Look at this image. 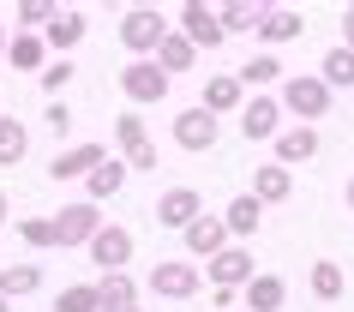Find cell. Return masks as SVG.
Listing matches in <instances>:
<instances>
[{"instance_id": "cell-1", "label": "cell", "mask_w": 354, "mask_h": 312, "mask_svg": "<svg viewBox=\"0 0 354 312\" xmlns=\"http://www.w3.org/2000/svg\"><path fill=\"white\" fill-rule=\"evenodd\" d=\"M277 96H282V109L295 114V127H313L318 114H330V96H336V91H330L318 73H288Z\"/></svg>"}, {"instance_id": "cell-2", "label": "cell", "mask_w": 354, "mask_h": 312, "mask_svg": "<svg viewBox=\"0 0 354 312\" xmlns=\"http://www.w3.org/2000/svg\"><path fill=\"white\" fill-rule=\"evenodd\" d=\"M168 30H174V24H168L156 6H132V12H120V42L132 48V60H156V48L168 42Z\"/></svg>"}, {"instance_id": "cell-3", "label": "cell", "mask_w": 354, "mask_h": 312, "mask_svg": "<svg viewBox=\"0 0 354 312\" xmlns=\"http://www.w3.org/2000/svg\"><path fill=\"white\" fill-rule=\"evenodd\" d=\"M145 288L156 294V300H192V294L205 288V276H198V264H187V258H162V264L145 276Z\"/></svg>"}, {"instance_id": "cell-4", "label": "cell", "mask_w": 354, "mask_h": 312, "mask_svg": "<svg viewBox=\"0 0 354 312\" xmlns=\"http://www.w3.org/2000/svg\"><path fill=\"white\" fill-rule=\"evenodd\" d=\"M168 84H174V78H168L156 60H127V66H120V91H127V102H138V109H156L168 96Z\"/></svg>"}, {"instance_id": "cell-5", "label": "cell", "mask_w": 354, "mask_h": 312, "mask_svg": "<svg viewBox=\"0 0 354 312\" xmlns=\"http://www.w3.org/2000/svg\"><path fill=\"white\" fill-rule=\"evenodd\" d=\"M282 114H288V109H282V96H252V102L241 109V138H246V145H264V138L277 145L282 132H288V127H282Z\"/></svg>"}, {"instance_id": "cell-6", "label": "cell", "mask_w": 354, "mask_h": 312, "mask_svg": "<svg viewBox=\"0 0 354 312\" xmlns=\"http://www.w3.org/2000/svg\"><path fill=\"white\" fill-rule=\"evenodd\" d=\"M180 37L192 42V48H223L228 42V30H223V19H216V6H205V0H187L180 6Z\"/></svg>"}, {"instance_id": "cell-7", "label": "cell", "mask_w": 354, "mask_h": 312, "mask_svg": "<svg viewBox=\"0 0 354 312\" xmlns=\"http://www.w3.org/2000/svg\"><path fill=\"white\" fill-rule=\"evenodd\" d=\"M216 138H223V120H216L205 102H198V109H187V114H174V145H180V150H192V156H198V150H216Z\"/></svg>"}, {"instance_id": "cell-8", "label": "cell", "mask_w": 354, "mask_h": 312, "mask_svg": "<svg viewBox=\"0 0 354 312\" xmlns=\"http://www.w3.org/2000/svg\"><path fill=\"white\" fill-rule=\"evenodd\" d=\"M55 235H60V246H91V240L102 235V210H96L91 199H78V204H60V217H55Z\"/></svg>"}, {"instance_id": "cell-9", "label": "cell", "mask_w": 354, "mask_h": 312, "mask_svg": "<svg viewBox=\"0 0 354 312\" xmlns=\"http://www.w3.org/2000/svg\"><path fill=\"white\" fill-rule=\"evenodd\" d=\"M84 253H91V264L102 276H114V270H127V264H132V235L120 228V222H102V235H96Z\"/></svg>"}, {"instance_id": "cell-10", "label": "cell", "mask_w": 354, "mask_h": 312, "mask_svg": "<svg viewBox=\"0 0 354 312\" xmlns=\"http://www.w3.org/2000/svg\"><path fill=\"white\" fill-rule=\"evenodd\" d=\"M198 217H205V199H198V186H168L162 199H156V222H162V228H180V235H187Z\"/></svg>"}, {"instance_id": "cell-11", "label": "cell", "mask_w": 354, "mask_h": 312, "mask_svg": "<svg viewBox=\"0 0 354 312\" xmlns=\"http://www.w3.org/2000/svg\"><path fill=\"white\" fill-rule=\"evenodd\" d=\"M205 276H210V288H234V294H246V282H252V253L246 246H228L223 258H210L205 264Z\"/></svg>"}, {"instance_id": "cell-12", "label": "cell", "mask_w": 354, "mask_h": 312, "mask_svg": "<svg viewBox=\"0 0 354 312\" xmlns=\"http://www.w3.org/2000/svg\"><path fill=\"white\" fill-rule=\"evenodd\" d=\"M180 240H187V258H205V264H210V258H223V253H228V240H234V235H228V222H223V217H198Z\"/></svg>"}, {"instance_id": "cell-13", "label": "cell", "mask_w": 354, "mask_h": 312, "mask_svg": "<svg viewBox=\"0 0 354 312\" xmlns=\"http://www.w3.org/2000/svg\"><path fill=\"white\" fill-rule=\"evenodd\" d=\"M102 163H109L102 145H73V150H60L55 163H48V181H91Z\"/></svg>"}, {"instance_id": "cell-14", "label": "cell", "mask_w": 354, "mask_h": 312, "mask_svg": "<svg viewBox=\"0 0 354 312\" xmlns=\"http://www.w3.org/2000/svg\"><path fill=\"white\" fill-rule=\"evenodd\" d=\"M205 109H210V114H241V109H246V84H241V73H216V78H205Z\"/></svg>"}, {"instance_id": "cell-15", "label": "cell", "mask_w": 354, "mask_h": 312, "mask_svg": "<svg viewBox=\"0 0 354 312\" xmlns=\"http://www.w3.org/2000/svg\"><path fill=\"white\" fill-rule=\"evenodd\" d=\"M241 300H246L252 312H282V306H288V282H282L277 270H259L252 282H246V294H241Z\"/></svg>"}, {"instance_id": "cell-16", "label": "cell", "mask_w": 354, "mask_h": 312, "mask_svg": "<svg viewBox=\"0 0 354 312\" xmlns=\"http://www.w3.org/2000/svg\"><path fill=\"white\" fill-rule=\"evenodd\" d=\"M84 30H91V24H84V12H73V6H66V12H60L55 24H48V30H42V42H48V48H55L60 60L73 55L78 42H84Z\"/></svg>"}, {"instance_id": "cell-17", "label": "cell", "mask_w": 354, "mask_h": 312, "mask_svg": "<svg viewBox=\"0 0 354 312\" xmlns=\"http://www.w3.org/2000/svg\"><path fill=\"white\" fill-rule=\"evenodd\" d=\"M288 192H295V174H288L282 163H259V174H252V199H259V204H282Z\"/></svg>"}, {"instance_id": "cell-18", "label": "cell", "mask_w": 354, "mask_h": 312, "mask_svg": "<svg viewBox=\"0 0 354 312\" xmlns=\"http://www.w3.org/2000/svg\"><path fill=\"white\" fill-rule=\"evenodd\" d=\"M318 156V127H288L277 138V163L282 168H295V163H313Z\"/></svg>"}, {"instance_id": "cell-19", "label": "cell", "mask_w": 354, "mask_h": 312, "mask_svg": "<svg viewBox=\"0 0 354 312\" xmlns=\"http://www.w3.org/2000/svg\"><path fill=\"white\" fill-rule=\"evenodd\" d=\"M264 12H270V6H259V0H228V6H216V19H223V30H228V37L264 30Z\"/></svg>"}, {"instance_id": "cell-20", "label": "cell", "mask_w": 354, "mask_h": 312, "mask_svg": "<svg viewBox=\"0 0 354 312\" xmlns=\"http://www.w3.org/2000/svg\"><path fill=\"white\" fill-rule=\"evenodd\" d=\"M300 30H306V19H300L295 6H270V12H264V48H282V42H295Z\"/></svg>"}, {"instance_id": "cell-21", "label": "cell", "mask_w": 354, "mask_h": 312, "mask_svg": "<svg viewBox=\"0 0 354 312\" xmlns=\"http://www.w3.org/2000/svg\"><path fill=\"white\" fill-rule=\"evenodd\" d=\"M42 288V264L19 258V264H0V294L6 300H19V294H37Z\"/></svg>"}, {"instance_id": "cell-22", "label": "cell", "mask_w": 354, "mask_h": 312, "mask_svg": "<svg viewBox=\"0 0 354 312\" xmlns=\"http://www.w3.org/2000/svg\"><path fill=\"white\" fill-rule=\"evenodd\" d=\"M223 222H228V235L234 240H246V235H259V222H264V204L252 199V192H241V199L223 210Z\"/></svg>"}, {"instance_id": "cell-23", "label": "cell", "mask_w": 354, "mask_h": 312, "mask_svg": "<svg viewBox=\"0 0 354 312\" xmlns=\"http://www.w3.org/2000/svg\"><path fill=\"white\" fill-rule=\"evenodd\" d=\"M96 294H102V312H132V306H138V282H132L127 270L102 276V282H96Z\"/></svg>"}, {"instance_id": "cell-24", "label": "cell", "mask_w": 354, "mask_h": 312, "mask_svg": "<svg viewBox=\"0 0 354 312\" xmlns=\"http://www.w3.org/2000/svg\"><path fill=\"white\" fill-rule=\"evenodd\" d=\"M156 66H162L168 78H174V73H192V66H198V48H192L180 30H168V42L156 48Z\"/></svg>"}, {"instance_id": "cell-25", "label": "cell", "mask_w": 354, "mask_h": 312, "mask_svg": "<svg viewBox=\"0 0 354 312\" xmlns=\"http://www.w3.org/2000/svg\"><path fill=\"white\" fill-rule=\"evenodd\" d=\"M120 186H127V156H120V163L109 156V163H102V168L91 174V181H84V199H91V204H102V199H114Z\"/></svg>"}, {"instance_id": "cell-26", "label": "cell", "mask_w": 354, "mask_h": 312, "mask_svg": "<svg viewBox=\"0 0 354 312\" xmlns=\"http://www.w3.org/2000/svg\"><path fill=\"white\" fill-rule=\"evenodd\" d=\"M24 150H30V132H24L19 114H0V168L24 163Z\"/></svg>"}, {"instance_id": "cell-27", "label": "cell", "mask_w": 354, "mask_h": 312, "mask_svg": "<svg viewBox=\"0 0 354 312\" xmlns=\"http://www.w3.org/2000/svg\"><path fill=\"white\" fill-rule=\"evenodd\" d=\"M42 55H48V42L37 37V30H12V66H19V73H42Z\"/></svg>"}, {"instance_id": "cell-28", "label": "cell", "mask_w": 354, "mask_h": 312, "mask_svg": "<svg viewBox=\"0 0 354 312\" xmlns=\"http://www.w3.org/2000/svg\"><path fill=\"white\" fill-rule=\"evenodd\" d=\"M318 78H324L330 91H354V48H342V42H336L330 55H324V66H318Z\"/></svg>"}, {"instance_id": "cell-29", "label": "cell", "mask_w": 354, "mask_h": 312, "mask_svg": "<svg viewBox=\"0 0 354 312\" xmlns=\"http://www.w3.org/2000/svg\"><path fill=\"white\" fill-rule=\"evenodd\" d=\"M282 78H288V73H282V60L270 55V48H259V55L241 66V84H277V91H282Z\"/></svg>"}, {"instance_id": "cell-30", "label": "cell", "mask_w": 354, "mask_h": 312, "mask_svg": "<svg viewBox=\"0 0 354 312\" xmlns=\"http://www.w3.org/2000/svg\"><path fill=\"white\" fill-rule=\"evenodd\" d=\"M306 282H313V294H318V300H342V288H348V282H342V264H336V258H318Z\"/></svg>"}, {"instance_id": "cell-31", "label": "cell", "mask_w": 354, "mask_h": 312, "mask_svg": "<svg viewBox=\"0 0 354 312\" xmlns=\"http://www.w3.org/2000/svg\"><path fill=\"white\" fill-rule=\"evenodd\" d=\"M55 19H60V6H48V0H19L12 6V24L19 30H48Z\"/></svg>"}, {"instance_id": "cell-32", "label": "cell", "mask_w": 354, "mask_h": 312, "mask_svg": "<svg viewBox=\"0 0 354 312\" xmlns=\"http://www.w3.org/2000/svg\"><path fill=\"white\" fill-rule=\"evenodd\" d=\"M19 240L30 246V253H55V246H60V235H55V222H48V217H24L19 222Z\"/></svg>"}, {"instance_id": "cell-33", "label": "cell", "mask_w": 354, "mask_h": 312, "mask_svg": "<svg viewBox=\"0 0 354 312\" xmlns=\"http://www.w3.org/2000/svg\"><path fill=\"white\" fill-rule=\"evenodd\" d=\"M55 312H102V294H96V282H73V288H60Z\"/></svg>"}, {"instance_id": "cell-34", "label": "cell", "mask_w": 354, "mask_h": 312, "mask_svg": "<svg viewBox=\"0 0 354 312\" xmlns=\"http://www.w3.org/2000/svg\"><path fill=\"white\" fill-rule=\"evenodd\" d=\"M114 138H120V150H138L150 138V132H145V114H120V120H114Z\"/></svg>"}, {"instance_id": "cell-35", "label": "cell", "mask_w": 354, "mask_h": 312, "mask_svg": "<svg viewBox=\"0 0 354 312\" xmlns=\"http://www.w3.org/2000/svg\"><path fill=\"white\" fill-rule=\"evenodd\" d=\"M73 84V66L66 60H55V66H42V91H48V102H60V91Z\"/></svg>"}, {"instance_id": "cell-36", "label": "cell", "mask_w": 354, "mask_h": 312, "mask_svg": "<svg viewBox=\"0 0 354 312\" xmlns=\"http://www.w3.org/2000/svg\"><path fill=\"white\" fill-rule=\"evenodd\" d=\"M42 120H48V132H55V138H66V132H73V102H66V96H60V102H48V114H42Z\"/></svg>"}, {"instance_id": "cell-37", "label": "cell", "mask_w": 354, "mask_h": 312, "mask_svg": "<svg viewBox=\"0 0 354 312\" xmlns=\"http://www.w3.org/2000/svg\"><path fill=\"white\" fill-rule=\"evenodd\" d=\"M342 48H354V6H342Z\"/></svg>"}, {"instance_id": "cell-38", "label": "cell", "mask_w": 354, "mask_h": 312, "mask_svg": "<svg viewBox=\"0 0 354 312\" xmlns=\"http://www.w3.org/2000/svg\"><path fill=\"white\" fill-rule=\"evenodd\" d=\"M6 55H12V30H6V19H0V66H6Z\"/></svg>"}, {"instance_id": "cell-39", "label": "cell", "mask_w": 354, "mask_h": 312, "mask_svg": "<svg viewBox=\"0 0 354 312\" xmlns=\"http://www.w3.org/2000/svg\"><path fill=\"white\" fill-rule=\"evenodd\" d=\"M342 204H348V210H354V174H348V186H342Z\"/></svg>"}, {"instance_id": "cell-40", "label": "cell", "mask_w": 354, "mask_h": 312, "mask_svg": "<svg viewBox=\"0 0 354 312\" xmlns=\"http://www.w3.org/2000/svg\"><path fill=\"white\" fill-rule=\"evenodd\" d=\"M6 210H12V204H6V192H0V228H6Z\"/></svg>"}, {"instance_id": "cell-41", "label": "cell", "mask_w": 354, "mask_h": 312, "mask_svg": "<svg viewBox=\"0 0 354 312\" xmlns=\"http://www.w3.org/2000/svg\"><path fill=\"white\" fill-rule=\"evenodd\" d=\"M0 312H12V300H6V294H0Z\"/></svg>"}, {"instance_id": "cell-42", "label": "cell", "mask_w": 354, "mask_h": 312, "mask_svg": "<svg viewBox=\"0 0 354 312\" xmlns=\"http://www.w3.org/2000/svg\"><path fill=\"white\" fill-rule=\"evenodd\" d=\"M132 312H145V306H132Z\"/></svg>"}]
</instances>
